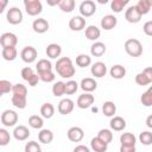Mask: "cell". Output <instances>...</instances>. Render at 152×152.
<instances>
[{
	"label": "cell",
	"instance_id": "obj_6",
	"mask_svg": "<svg viewBox=\"0 0 152 152\" xmlns=\"http://www.w3.org/2000/svg\"><path fill=\"white\" fill-rule=\"evenodd\" d=\"M152 82V68H145L141 72L137 74L135 76V83L139 86H147Z\"/></svg>",
	"mask_w": 152,
	"mask_h": 152
},
{
	"label": "cell",
	"instance_id": "obj_4",
	"mask_svg": "<svg viewBox=\"0 0 152 152\" xmlns=\"http://www.w3.org/2000/svg\"><path fill=\"white\" fill-rule=\"evenodd\" d=\"M1 122L6 127H13L18 122V114L15 110L6 109L1 114Z\"/></svg>",
	"mask_w": 152,
	"mask_h": 152
},
{
	"label": "cell",
	"instance_id": "obj_52",
	"mask_svg": "<svg viewBox=\"0 0 152 152\" xmlns=\"http://www.w3.org/2000/svg\"><path fill=\"white\" fill-rule=\"evenodd\" d=\"M38 81H39V77H38V75L37 74H34L27 82H28V84L31 86V87H34V86H37V83H38Z\"/></svg>",
	"mask_w": 152,
	"mask_h": 152
},
{
	"label": "cell",
	"instance_id": "obj_18",
	"mask_svg": "<svg viewBox=\"0 0 152 152\" xmlns=\"http://www.w3.org/2000/svg\"><path fill=\"white\" fill-rule=\"evenodd\" d=\"M13 137H14L17 140H19V141H24V140H26V139L30 137V131H28V128H27L26 126L19 125V126H17V127L14 128V131H13Z\"/></svg>",
	"mask_w": 152,
	"mask_h": 152
},
{
	"label": "cell",
	"instance_id": "obj_9",
	"mask_svg": "<svg viewBox=\"0 0 152 152\" xmlns=\"http://www.w3.org/2000/svg\"><path fill=\"white\" fill-rule=\"evenodd\" d=\"M66 135H68V139L72 142H80L83 138H84V132L81 127L78 126H74V127H70L66 132Z\"/></svg>",
	"mask_w": 152,
	"mask_h": 152
},
{
	"label": "cell",
	"instance_id": "obj_1",
	"mask_svg": "<svg viewBox=\"0 0 152 152\" xmlns=\"http://www.w3.org/2000/svg\"><path fill=\"white\" fill-rule=\"evenodd\" d=\"M55 69H56V72L63 78H71L76 72L74 63L69 57L58 58L57 62H56Z\"/></svg>",
	"mask_w": 152,
	"mask_h": 152
},
{
	"label": "cell",
	"instance_id": "obj_34",
	"mask_svg": "<svg viewBox=\"0 0 152 152\" xmlns=\"http://www.w3.org/2000/svg\"><path fill=\"white\" fill-rule=\"evenodd\" d=\"M36 69H37V72H44V71H49V70H52V64L49 59H39L37 65H36Z\"/></svg>",
	"mask_w": 152,
	"mask_h": 152
},
{
	"label": "cell",
	"instance_id": "obj_39",
	"mask_svg": "<svg viewBox=\"0 0 152 152\" xmlns=\"http://www.w3.org/2000/svg\"><path fill=\"white\" fill-rule=\"evenodd\" d=\"M52 94L57 97V96H62L65 94V83L62 81H57L53 86H52Z\"/></svg>",
	"mask_w": 152,
	"mask_h": 152
},
{
	"label": "cell",
	"instance_id": "obj_50",
	"mask_svg": "<svg viewBox=\"0 0 152 152\" xmlns=\"http://www.w3.org/2000/svg\"><path fill=\"white\" fill-rule=\"evenodd\" d=\"M135 146H128V145H121L120 152H135Z\"/></svg>",
	"mask_w": 152,
	"mask_h": 152
},
{
	"label": "cell",
	"instance_id": "obj_47",
	"mask_svg": "<svg viewBox=\"0 0 152 152\" xmlns=\"http://www.w3.org/2000/svg\"><path fill=\"white\" fill-rule=\"evenodd\" d=\"M40 146L37 141H28L25 145V152H39Z\"/></svg>",
	"mask_w": 152,
	"mask_h": 152
},
{
	"label": "cell",
	"instance_id": "obj_7",
	"mask_svg": "<svg viewBox=\"0 0 152 152\" xmlns=\"http://www.w3.org/2000/svg\"><path fill=\"white\" fill-rule=\"evenodd\" d=\"M6 19L10 24L12 25H18L23 21V12L18 8V7H11L7 11L6 14Z\"/></svg>",
	"mask_w": 152,
	"mask_h": 152
},
{
	"label": "cell",
	"instance_id": "obj_21",
	"mask_svg": "<svg viewBox=\"0 0 152 152\" xmlns=\"http://www.w3.org/2000/svg\"><path fill=\"white\" fill-rule=\"evenodd\" d=\"M109 126L113 131H116V132H120V131H124L125 127H126V121L124 118L121 116H114L110 119V122H109Z\"/></svg>",
	"mask_w": 152,
	"mask_h": 152
},
{
	"label": "cell",
	"instance_id": "obj_42",
	"mask_svg": "<svg viewBox=\"0 0 152 152\" xmlns=\"http://www.w3.org/2000/svg\"><path fill=\"white\" fill-rule=\"evenodd\" d=\"M139 140L142 145L145 146H148L152 144V133L150 131H144L139 134Z\"/></svg>",
	"mask_w": 152,
	"mask_h": 152
},
{
	"label": "cell",
	"instance_id": "obj_31",
	"mask_svg": "<svg viewBox=\"0 0 152 152\" xmlns=\"http://www.w3.org/2000/svg\"><path fill=\"white\" fill-rule=\"evenodd\" d=\"M97 138H99L100 140H102L104 144L108 145V144L112 142V140H113V133H112L110 129L102 128V129L99 131V133H97Z\"/></svg>",
	"mask_w": 152,
	"mask_h": 152
},
{
	"label": "cell",
	"instance_id": "obj_10",
	"mask_svg": "<svg viewBox=\"0 0 152 152\" xmlns=\"http://www.w3.org/2000/svg\"><path fill=\"white\" fill-rule=\"evenodd\" d=\"M94 100H95L94 95H91L90 93H83L77 99V107L81 109H87L91 107V104L94 103Z\"/></svg>",
	"mask_w": 152,
	"mask_h": 152
},
{
	"label": "cell",
	"instance_id": "obj_54",
	"mask_svg": "<svg viewBox=\"0 0 152 152\" xmlns=\"http://www.w3.org/2000/svg\"><path fill=\"white\" fill-rule=\"evenodd\" d=\"M146 125L148 128H152V115H148L146 119Z\"/></svg>",
	"mask_w": 152,
	"mask_h": 152
},
{
	"label": "cell",
	"instance_id": "obj_16",
	"mask_svg": "<svg viewBox=\"0 0 152 152\" xmlns=\"http://www.w3.org/2000/svg\"><path fill=\"white\" fill-rule=\"evenodd\" d=\"M32 28L36 33H45L49 30V23L44 18L34 19L32 23Z\"/></svg>",
	"mask_w": 152,
	"mask_h": 152
},
{
	"label": "cell",
	"instance_id": "obj_51",
	"mask_svg": "<svg viewBox=\"0 0 152 152\" xmlns=\"http://www.w3.org/2000/svg\"><path fill=\"white\" fill-rule=\"evenodd\" d=\"M72 152H90V150L86 145H77Z\"/></svg>",
	"mask_w": 152,
	"mask_h": 152
},
{
	"label": "cell",
	"instance_id": "obj_38",
	"mask_svg": "<svg viewBox=\"0 0 152 152\" xmlns=\"http://www.w3.org/2000/svg\"><path fill=\"white\" fill-rule=\"evenodd\" d=\"M12 94L13 95H17V96L26 97V95H27V88L24 84H21V83L13 84L12 86Z\"/></svg>",
	"mask_w": 152,
	"mask_h": 152
},
{
	"label": "cell",
	"instance_id": "obj_3",
	"mask_svg": "<svg viewBox=\"0 0 152 152\" xmlns=\"http://www.w3.org/2000/svg\"><path fill=\"white\" fill-rule=\"evenodd\" d=\"M24 6H25L26 13L28 15H32V17L38 15L43 11V5L39 0H25Z\"/></svg>",
	"mask_w": 152,
	"mask_h": 152
},
{
	"label": "cell",
	"instance_id": "obj_41",
	"mask_svg": "<svg viewBox=\"0 0 152 152\" xmlns=\"http://www.w3.org/2000/svg\"><path fill=\"white\" fill-rule=\"evenodd\" d=\"M11 101H12V104H13L14 107L19 108V109H24V108L26 107V103H27L26 97H23V96H17V95H12Z\"/></svg>",
	"mask_w": 152,
	"mask_h": 152
},
{
	"label": "cell",
	"instance_id": "obj_2",
	"mask_svg": "<svg viewBox=\"0 0 152 152\" xmlns=\"http://www.w3.org/2000/svg\"><path fill=\"white\" fill-rule=\"evenodd\" d=\"M125 51L131 57H139L142 53V45L138 39L131 38L125 42Z\"/></svg>",
	"mask_w": 152,
	"mask_h": 152
},
{
	"label": "cell",
	"instance_id": "obj_37",
	"mask_svg": "<svg viewBox=\"0 0 152 152\" xmlns=\"http://www.w3.org/2000/svg\"><path fill=\"white\" fill-rule=\"evenodd\" d=\"M76 64L81 68H86V66H89L91 64V57L89 55H86V53H81L76 57Z\"/></svg>",
	"mask_w": 152,
	"mask_h": 152
},
{
	"label": "cell",
	"instance_id": "obj_26",
	"mask_svg": "<svg viewBox=\"0 0 152 152\" xmlns=\"http://www.w3.org/2000/svg\"><path fill=\"white\" fill-rule=\"evenodd\" d=\"M40 114L45 119H51L53 116V114H55V107H53V104H51L49 102L43 103L42 107H40Z\"/></svg>",
	"mask_w": 152,
	"mask_h": 152
},
{
	"label": "cell",
	"instance_id": "obj_36",
	"mask_svg": "<svg viewBox=\"0 0 152 152\" xmlns=\"http://www.w3.org/2000/svg\"><path fill=\"white\" fill-rule=\"evenodd\" d=\"M58 7L65 12V13H70L74 11L75 8V0H61L58 4Z\"/></svg>",
	"mask_w": 152,
	"mask_h": 152
},
{
	"label": "cell",
	"instance_id": "obj_56",
	"mask_svg": "<svg viewBox=\"0 0 152 152\" xmlns=\"http://www.w3.org/2000/svg\"><path fill=\"white\" fill-rule=\"evenodd\" d=\"M39 152H42V151H39Z\"/></svg>",
	"mask_w": 152,
	"mask_h": 152
},
{
	"label": "cell",
	"instance_id": "obj_55",
	"mask_svg": "<svg viewBox=\"0 0 152 152\" xmlns=\"http://www.w3.org/2000/svg\"><path fill=\"white\" fill-rule=\"evenodd\" d=\"M59 1H61V0H55V1H50V0H48V5H51V6H53V5H58Z\"/></svg>",
	"mask_w": 152,
	"mask_h": 152
},
{
	"label": "cell",
	"instance_id": "obj_14",
	"mask_svg": "<svg viewBox=\"0 0 152 152\" xmlns=\"http://www.w3.org/2000/svg\"><path fill=\"white\" fill-rule=\"evenodd\" d=\"M116 24H118V19L113 14H106L101 19V27L103 30H107V31L114 28L116 26Z\"/></svg>",
	"mask_w": 152,
	"mask_h": 152
},
{
	"label": "cell",
	"instance_id": "obj_44",
	"mask_svg": "<svg viewBox=\"0 0 152 152\" xmlns=\"http://www.w3.org/2000/svg\"><path fill=\"white\" fill-rule=\"evenodd\" d=\"M12 83L7 80H0V97L4 94H8L10 91H12Z\"/></svg>",
	"mask_w": 152,
	"mask_h": 152
},
{
	"label": "cell",
	"instance_id": "obj_40",
	"mask_svg": "<svg viewBox=\"0 0 152 152\" xmlns=\"http://www.w3.org/2000/svg\"><path fill=\"white\" fill-rule=\"evenodd\" d=\"M140 101L145 107L152 106V87H150L145 93H142V95L140 97Z\"/></svg>",
	"mask_w": 152,
	"mask_h": 152
},
{
	"label": "cell",
	"instance_id": "obj_5",
	"mask_svg": "<svg viewBox=\"0 0 152 152\" xmlns=\"http://www.w3.org/2000/svg\"><path fill=\"white\" fill-rule=\"evenodd\" d=\"M78 10H80L81 17H83V18L91 17L96 12V5L93 0H84V1L81 2Z\"/></svg>",
	"mask_w": 152,
	"mask_h": 152
},
{
	"label": "cell",
	"instance_id": "obj_32",
	"mask_svg": "<svg viewBox=\"0 0 152 152\" xmlns=\"http://www.w3.org/2000/svg\"><path fill=\"white\" fill-rule=\"evenodd\" d=\"M17 55H18V51L15 48H4L2 49V58L5 61H14L17 58Z\"/></svg>",
	"mask_w": 152,
	"mask_h": 152
},
{
	"label": "cell",
	"instance_id": "obj_11",
	"mask_svg": "<svg viewBox=\"0 0 152 152\" xmlns=\"http://www.w3.org/2000/svg\"><path fill=\"white\" fill-rule=\"evenodd\" d=\"M74 107H75L74 101H72L71 99L65 97V99H62V100L59 101L57 109H58L59 114H62V115H68V114H70V113L74 110Z\"/></svg>",
	"mask_w": 152,
	"mask_h": 152
},
{
	"label": "cell",
	"instance_id": "obj_25",
	"mask_svg": "<svg viewBox=\"0 0 152 152\" xmlns=\"http://www.w3.org/2000/svg\"><path fill=\"white\" fill-rule=\"evenodd\" d=\"M101 36V31L97 26L95 25H89L87 28H86V37L89 39V40H96L99 39Z\"/></svg>",
	"mask_w": 152,
	"mask_h": 152
},
{
	"label": "cell",
	"instance_id": "obj_12",
	"mask_svg": "<svg viewBox=\"0 0 152 152\" xmlns=\"http://www.w3.org/2000/svg\"><path fill=\"white\" fill-rule=\"evenodd\" d=\"M141 17H142V15L139 13V11L137 10L135 5H134V6H129V7L126 10V12H125V18H126V20H127L128 23H131V24H137V23H139L140 19H141Z\"/></svg>",
	"mask_w": 152,
	"mask_h": 152
},
{
	"label": "cell",
	"instance_id": "obj_35",
	"mask_svg": "<svg viewBox=\"0 0 152 152\" xmlns=\"http://www.w3.org/2000/svg\"><path fill=\"white\" fill-rule=\"evenodd\" d=\"M28 125L34 129H40L44 125V120L39 115H31L28 118Z\"/></svg>",
	"mask_w": 152,
	"mask_h": 152
},
{
	"label": "cell",
	"instance_id": "obj_33",
	"mask_svg": "<svg viewBox=\"0 0 152 152\" xmlns=\"http://www.w3.org/2000/svg\"><path fill=\"white\" fill-rule=\"evenodd\" d=\"M128 0H113L110 2V8L113 12L115 13H120L127 5H128Z\"/></svg>",
	"mask_w": 152,
	"mask_h": 152
},
{
	"label": "cell",
	"instance_id": "obj_49",
	"mask_svg": "<svg viewBox=\"0 0 152 152\" xmlns=\"http://www.w3.org/2000/svg\"><path fill=\"white\" fill-rule=\"evenodd\" d=\"M142 31L145 32L146 36H152V21H151V20H148V21H146V23L144 24Z\"/></svg>",
	"mask_w": 152,
	"mask_h": 152
},
{
	"label": "cell",
	"instance_id": "obj_15",
	"mask_svg": "<svg viewBox=\"0 0 152 152\" xmlns=\"http://www.w3.org/2000/svg\"><path fill=\"white\" fill-rule=\"evenodd\" d=\"M86 26V19L81 15H75L69 20V27L72 31H81Z\"/></svg>",
	"mask_w": 152,
	"mask_h": 152
},
{
	"label": "cell",
	"instance_id": "obj_8",
	"mask_svg": "<svg viewBox=\"0 0 152 152\" xmlns=\"http://www.w3.org/2000/svg\"><path fill=\"white\" fill-rule=\"evenodd\" d=\"M18 43V38L12 32H5L0 36V44L4 48H15Z\"/></svg>",
	"mask_w": 152,
	"mask_h": 152
},
{
	"label": "cell",
	"instance_id": "obj_43",
	"mask_svg": "<svg viewBox=\"0 0 152 152\" xmlns=\"http://www.w3.org/2000/svg\"><path fill=\"white\" fill-rule=\"evenodd\" d=\"M77 89H78V83H77L76 81L70 80V81H68V82L65 83V94H66V95H72V94H75V93L77 91Z\"/></svg>",
	"mask_w": 152,
	"mask_h": 152
},
{
	"label": "cell",
	"instance_id": "obj_23",
	"mask_svg": "<svg viewBox=\"0 0 152 152\" xmlns=\"http://www.w3.org/2000/svg\"><path fill=\"white\" fill-rule=\"evenodd\" d=\"M109 74H110V76H112L113 78H115V80H121V78H124L125 75H126V69H125V66H122V65H120V64H115V65H113V66L110 68Z\"/></svg>",
	"mask_w": 152,
	"mask_h": 152
},
{
	"label": "cell",
	"instance_id": "obj_48",
	"mask_svg": "<svg viewBox=\"0 0 152 152\" xmlns=\"http://www.w3.org/2000/svg\"><path fill=\"white\" fill-rule=\"evenodd\" d=\"M33 75H34V71H33V69L30 68V66H25V68L21 70V77H23L25 81H28Z\"/></svg>",
	"mask_w": 152,
	"mask_h": 152
},
{
	"label": "cell",
	"instance_id": "obj_22",
	"mask_svg": "<svg viewBox=\"0 0 152 152\" xmlns=\"http://www.w3.org/2000/svg\"><path fill=\"white\" fill-rule=\"evenodd\" d=\"M104 52H106V45L102 42H95L90 46V53L94 57H101L104 55Z\"/></svg>",
	"mask_w": 152,
	"mask_h": 152
},
{
	"label": "cell",
	"instance_id": "obj_29",
	"mask_svg": "<svg viewBox=\"0 0 152 152\" xmlns=\"http://www.w3.org/2000/svg\"><path fill=\"white\" fill-rule=\"evenodd\" d=\"M135 141H137V138L134 137L133 133H129V132L122 133L121 137H120V142H121V145L135 146Z\"/></svg>",
	"mask_w": 152,
	"mask_h": 152
},
{
	"label": "cell",
	"instance_id": "obj_13",
	"mask_svg": "<svg viewBox=\"0 0 152 152\" xmlns=\"http://www.w3.org/2000/svg\"><path fill=\"white\" fill-rule=\"evenodd\" d=\"M20 57L25 63H32L37 58V50L33 46H25L20 52Z\"/></svg>",
	"mask_w": 152,
	"mask_h": 152
},
{
	"label": "cell",
	"instance_id": "obj_24",
	"mask_svg": "<svg viewBox=\"0 0 152 152\" xmlns=\"http://www.w3.org/2000/svg\"><path fill=\"white\" fill-rule=\"evenodd\" d=\"M90 147L95 152H106L108 148V145L104 144L102 140H100L97 137H95L90 140Z\"/></svg>",
	"mask_w": 152,
	"mask_h": 152
},
{
	"label": "cell",
	"instance_id": "obj_53",
	"mask_svg": "<svg viewBox=\"0 0 152 152\" xmlns=\"http://www.w3.org/2000/svg\"><path fill=\"white\" fill-rule=\"evenodd\" d=\"M7 5H8V1L7 0H0V14L4 12V10L6 8Z\"/></svg>",
	"mask_w": 152,
	"mask_h": 152
},
{
	"label": "cell",
	"instance_id": "obj_30",
	"mask_svg": "<svg viewBox=\"0 0 152 152\" xmlns=\"http://www.w3.org/2000/svg\"><path fill=\"white\" fill-rule=\"evenodd\" d=\"M116 112V106L114 102L112 101H106L103 104H102V113L106 115V116H114Z\"/></svg>",
	"mask_w": 152,
	"mask_h": 152
},
{
	"label": "cell",
	"instance_id": "obj_45",
	"mask_svg": "<svg viewBox=\"0 0 152 152\" xmlns=\"http://www.w3.org/2000/svg\"><path fill=\"white\" fill-rule=\"evenodd\" d=\"M39 80H42L43 82H46V83H50L55 80V74L52 70H49V71H44V72H38L37 74Z\"/></svg>",
	"mask_w": 152,
	"mask_h": 152
},
{
	"label": "cell",
	"instance_id": "obj_46",
	"mask_svg": "<svg viewBox=\"0 0 152 152\" xmlns=\"http://www.w3.org/2000/svg\"><path fill=\"white\" fill-rule=\"evenodd\" d=\"M11 141L10 132L5 128H0V146H6Z\"/></svg>",
	"mask_w": 152,
	"mask_h": 152
},
{
	"label": "cell",
	"instance_id": "obj_27",
	"mask_svg": "<svg viewBox=\"0 0 152 152\" xmlns=\"http://www.w3.org/2000/svg\"><path fill=\"white\" fill-rule=\"evenodd\" d=\"M151 6H152L151 0H139L138 4L135 5L137 10L139 11V13H140L141 15L147 14V13L150 12V10H151Z\"/></svg>",
	"mask_w": 152,
	"mask_h": 152
},
{
	"label": "cell",
	"instance_id": "obj_17",
	"mask_svg": "<svg viewBox=\"0 0 152 152\" xmlns=\"http://www.w3.org/2000/svg\"><path fill=\"white\" fill-rule=\"evenodd\" d=\"M90 72L93 76L95 77H103L107 72V66L103 62H95L93 65H91V69H90Z\"/></svg>",
	"mask_w": 152,
	"mask_h": 152
},
{
	"label": "cell",
	"instance_id": "obj_20",
	"mask_svg": "<svg viewBox=\"0 0 152 152\" xmlns=\"http://www.w3.org/2000/svg\"><path fill=\"white\" fill-rule=\"evenodd\" d=\"M81 89L84 91V93H91V91H94L95 89H96V87H97V83H96V81L94 80V78H91V77H86V78H83L82 81H81Z\"/></svg>",
	"mask_w": 152,
	"mask_h": 152
},
{
	"label": "cell",
	"instance_id": "obj_28",
	"mask_svg": "<svg viewBox=\"0 0 152 152\" xmlns=\"http://www.w3.org/2000/svg\"><path fill=\"white\" fill-rule=\"evenodd\" d=\"M38 139L43 144H50L53 140V133L50 129H40L38 133Z\"/></svg>",
	"mask_w": 152,
	"mask_h": 152
},
{
	"label": "cell",
	"instance_id": "obj_19",
	"mask_svg": "<svg viewBox=\"0 0 152 152\" xmlns=\"http://www.w3.org/2000/svg\"><path fill=\"white\" fill-rule=\"evenodd\" d=\"M45 52H46V56H48L49 58L55 59V58H57V57L61 56V53H62V48H61V45H58V44H56V43H51V44H49V45L46 46Z\"/></svg>",
	"mask_w": 152,
	"mask_h": 152
}]
</instances>
